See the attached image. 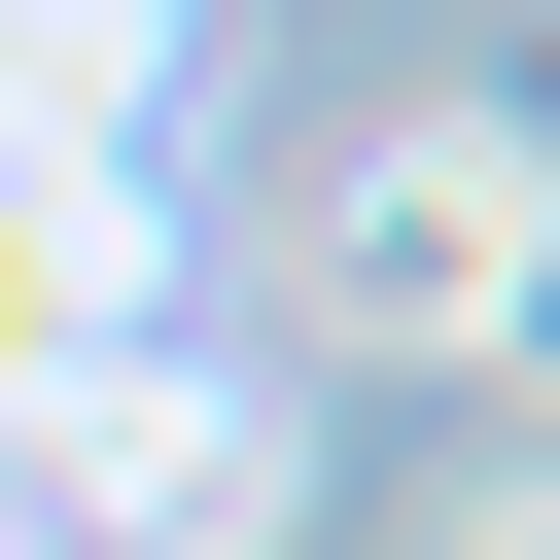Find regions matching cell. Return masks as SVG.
<instances>
[{
    "label": "cell",
    "instance_id": "6da1fadb",
    "mask_svg": "<svg viewBox=\"0 0 560 560\" xmlns=\"http://www.w3.org/2000/svg\"><path fill=\"white\" fill-rule=\"evenodd\" d=\"M35 560H315V385L140 315L70 420H35Z\"/></svg>",
    "mask_w": 560,
    "mask_h": 560
},
{
    "label": "cell",
    "instance_id": "7a4b0ae2",
    "mask_svg": "<svg viewBox=\"0 0 560 560\" xmlns=\"http://www.w3.org/2000/svg\"><path fill=\"white\" fill-rule=\"evenodd\" d=\"M315 350H420V385L525 350V105H385V140H350V210H315Z\"/></svg>",
    "mask_w": 560,
    "mask_h": 560
}]
</instances>
